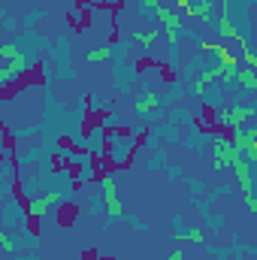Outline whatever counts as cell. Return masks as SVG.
<instances>
[{
    "label": "cell",
    "mask_w": 257,
    "mask_h": 260,
    "mask_svg": "<svg viewBox=\"0 0 257 260\" xmlns=\"http://www.w3.org/2000/svg\"><path fill=\"white\" fill-rule=\"evenodd\" d=\"M176 6L185 12V18H191V6H194V0H176Z\"/></svg>",
    "instance_id": "d6986e66"
},
{
    "label": "cell",
    "mask_w": 257,
    "mask_h": 260,
    "mask_svg": "<svg viewBox=\"0 0 257 260\" xmlns=\"http://www.w3.org/2000/svg\"><path fill=\"white\" fill-rule=\"evenodd\" d=\"M61 203V194L58 191H49V194H37V197H30V203H27V215L37 221V218H46L55 206Z\"/></svg>",
    "instance_id": "277c9868"
},
{
    "label": "cell",
    "mask_w": 257,
    "mask_h": 260,
    "mask_svg": "<svg viewBox=\"0 0 257 260\" xmlns=\"http://www.w3.org/2000/svg\"><path fill=\"white\" fill-rule=\"evenodd\" d=\"M18 52H21V49H15L12 43H0V61H3V58H6V61H12Z\"/></svg>",
    "instance_id": "9a60e30c"
},
{
    "label": "cell",
    "mask_w": 257,
    "mask_h": 260,
    "mask_svg": "<svg viewBox=\"0 0 257 260\" xmlns=\"http://www.w3.org/2000/svg\"><path fill=\"white\" fill-rule=\"evenodd\" d=\"M254 106L245 103V106H227L218 112V127H227V130H236V127H245L248 121H254Z\"/></svg>",
    "instance_id": "7a4b0ae2"
},
{
    "label": "cell",
    "mask_w": 257,
    "mask_h": 260,
    "mask_svg": "<svg viewBox=\"0 0 257 260\" xmlns=\"http://www.w3.org/2000/svg\"><path fill=\"white\" fill-rule=\"evenodd\" d=\"M212 24H215V30H218V37H221V40H236V37H239L236 24L230 21V12H224V9H215Z\"/></svg>",
    "instance_id": "8992f818"
},
{
    "label": "cell",
    "mask_w": 257,
    "mask_h": 260,
    "mask_svg": "<svg viewBox=\"0 0 257 260\" xmlns=\"http://www.w3.org/2000/svg\"><path fill=\"white\" fill-rule=\"evenodd\" d=\"M191 18L203 21V24H212V18H215V0H200V3H194Z\"/></svg>",
    "instance_id": "30bf717a"
},
{
    "label": "cell",
    "mask_w": 257,
    "mask_h": 260,
    "mask_svg": "<svg viewBox=\"0 0 257 260\" xmlns=\"http://www.w3.org/2000/svg\"><path fill=\"white\" fill-rule=\"evenodd\" d=\"M182 34H185V30H167V43H170V49H179Z\"/></svg>",
    "instance_id": "e0dca14e"
},
{
    "label": "cell",
    "mask_w": 257,
    "mask_h": 260,
    "mask_svg": "<svg viewBox=\"0 0 257 260\" xmlns=\"http://www.w3.org/2000/svg\"><path fill=\"white\" fill-rule=\"evenodd\" d=\"M100 188H103V212H106V218H124V203H121L115 179L112 176H103L100 179Z\"/></svg>",
    "instance_id": "3957f363"
},
{
    "label": "cell",
    "mask_w": 257,
    "mask_h": 260,
    "mask_svg": "<svg viewBox=\"0 0 257 260\" xmlns=\"http://www.w3.org/2000/svg\"><path fill=\"white\" fill-rule=\"evenodd\" d=\"M154 15H157V21L167 27V30H185V18L179 15V12H173V9H167L164 3L154 9Z\"/></svg>",
    "instance_id": "ba28073f"
},
{
    "label": "cell",
    "mask_w": 257,
    "mask_h": 260,
    "mask_svg": "<svg viewBox=\"0 0 257 260\" xmlns=\"http://www.w3.org/2000/svg\"><path fill=\"white\" fill-rule=\"evenodd\" d=\"M136 112H139V115H154V112H160V97H157L154 91H148L142 100H136Z\"/></svg>",
    "instance_id": "8fae6325"
},
{
    "label": "cell",
    "mask_w": 257,
    "mask_h": 260,
    "mask_svg": "<svg viewBox=\"0 0 257 260\" xmlns=\"http://www.w3.org/2000/svg\"><path fill=\"white\" fill-rule=\"evenodd\" d=\"M167 260H185V254H182V251H170V257Z\"/></svg>",
    "instance_id": "7402d4cb"
},
{
    "label": "cell",
    "mask_w": 257,
    "mask_h": 260,
    "mask_svg": "<svg viewBox=\"0 0 257 260\" xmlns=\"http://www.w3.org/2000/svg\"><path fill=\"white\" fill-rule=\"evenodd\" d=\"M230 142H233V148L242 154L245 148H254V145H257V130L251 127V124H245V127H236V130H233V139H230Z\"/></svg>",
    "instance_id": "52a82bcc"
},
{
    "label": "cell",
    "mask_w": 257,
    "mask_h": 260,
    "mask_svg": "<svg viewBox=\"0 0 257 260\" xmlns=\"http://www.w3.org/2000/svg\"><path fill=\"white\" fill-rule=\"evenodd\" d=\"M236 160H239V151L233 148L230 136H218V139L212 142V151H209V164H212V170L224 173V170H230Z\"/></svg>",
    "instance_id": "6da1fadb"
},
{
    "label": "cell",
    "mask_w": 257,
    "mask_h": 260,
    "mask_svg": "<svg viewBox=\"0 0 257 260\" xmlns=\"http://www.w3.org/2000/svg\"><path fill=\"white\" fill-rule=\"evenodd\" d=\"M245 209H248L251 215H257V197H254V194H248V197H245Z\"/></svg>",
    "instance_id": "ffe728a7"
},
{
    "label": "cell",
    "mask_w": 257,
    "mask_h": 260,
    "mask_svg": "<svg viewBox=\"0 0 257 260\" xmlns=\"http://www.w3.org/2000/svg\"><path fill=\"white\" fill-rule=\"evenodd\" d=\"M218 9H224V12H230V0H218Z\"/></svg>",
    "instance_id": "603a6c76"
},
{
    "label": "cell",
    "mask_w": 257,
    "mask_h": 260,
    "mask_svg": "<svg viewBox=\"0 0 257 260\" xmlns=\"http://www.w3.org/2000/svg\"><path fill=\"white\" fill-rule=\"evenodd\" d=\"M233 85L239 88V91H257V70H251V67H236V79H233Z\"/></svg>",
    "instance_id": "9c48e42d"
},
{
    "label": "cell",
    "mask_w": 257,
    "mask_h": 260,
    "mask_svg": "<svg viewBox=\"0 0 257 260\" xmlns=\"http://www.w3.org/2000/svg\"><path fill=\"white\" fill-rule=\"evenodd\" d=\"M0 251H15V239L6 230H0Z\"/></svg>",
    "instance_id": "2e32d148"
},
{
    "label": "cell",
    "mask_w": 257,
    "mask_h": 260,
    "mask_svg": "<svg viewBox=\"0 0 257 260\" xmlns=\"http://www.w3.org/2000/svg\"><path fill=\"white\" fill-rule=\"evenodd\" d=\"M182 239H188L191 245H206V233H203L200 227H191V230H185V233H182Z\"/></svg>",
    "instance_id": "5bb4252c"
},
{
    "label": "cell",
    "mask_w": 257,
    "mask_h": 260,
    "mask_svg": "<svg viewBox=\"0 0 257 260\" xmlns=\"http://www.w3.org/2000/svg\"><path fill=\"white\" fill-rule=\"evenodd\" d=\"M233 173H236V179H239V188H242V194H254V164H248V160H236L233 167H230Z\"/></svg>",
    "instance_id": "5b68a950"
},
{
    "label": "cell",
    "mask_w": 257,
    "mask_h": 260,
    "mask_svg": "<svg viewBox=\"0 0 257 260\" xmlns=\"http://www.w3.org/2000/svg\"><path fill=\"white\" fill-rule=\"evenodd\" d=\"M133 40L139 43V46H145V49H151L157 40H160V30H136L133 34Z\"/></svg>",
    "instance_id": "4fadbf2b"
},
{
    "label": "cell",
    "mask_w": 257,
    "mask_h": 260,
    "mask_svg": "<svg viewBox=\"0 0 257 260\" xmlns=\"http://www.w3.org/2000/svg\"><path fill=\"white\" fill-rule=\"evenodd\" d=\"M139 3H142V6H145V9H151V12H154V9H157V6H160V0H139Z\"/></svg>",
    "instance_id": "44dd1931"
},
{
    "label": "cell",
    "mask_w": 257,
    "mask_h": 260,
    "mask_svg": "<svg viewBox=\"0 0 257 260\" xmlns=\"http://www.w3.org/2000/svg\"><path fill=\"white\" fill-rule=\"evenodd\" d=\"M194 97H200V100H206V82L203 79H194Z\"/></svg>",
    "instance_id": "ac0fdd59"
},
{
    "label": "cell",
    "mask_w": 257,
    "mask_h": 260,
    "mask_svg": "<svg viewBox=\"0 0 257 260\" xmlns=\"http://www.w3.org/2000/svg\"><path fill=\"white\" fill-rule=\"evenodd\" d=\"M112 58V49L109 46H97V49H88V64H106Z\"/></svg>",
    "instance_id": "7c38bea8"
}]
</instances>
